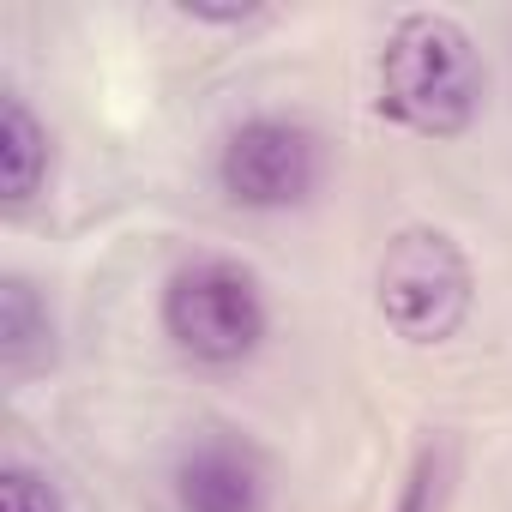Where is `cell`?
I'll return each instance as SVG.
<instances>
[{
    "instance_id": "3957f363",
    "label": "cell",
    "mask_w": 512,
    "mask_h": 512,
    "mask_svg": "<svg viewBox=\"0 0 512 512\" xmlns=\"http://www.w3.org/2000/svg\"><path fill=\"white\" fill-rule=\"evenodd\" d=\"M163 338L199 368H241L272 338V302L253 266L229 253H193L163 278L157 296Z\"/></svg>"
},
{
    "instance_id": "6da1fadb",
    "label": "cell",
    "mask_w": 512,
    "mask_h": 512,
    "mask_svg": "<svg viewBox=\"0 0 512 512\" xmlns=\"http://www.w3.org/2000/svg\"><path fill=\"white\" fill-rule=\"evenodd\" d=\"M488 103V61L464 19L416 7L398 13L374 55V109L416 139H464Z\"/></svg>"
},
{
    "instance_id": "9c48e42d",
    "label": "cell",
    "mask_w": 512,
    "mask_h": 512,
    "mask_svg": "<svg viewBox=\"0 0 512 512\" xmlns=\"http://www.w3.org/2000/svg\"><path fill=\"white\" fill-rule=\"evenodd\" d=\"M0 512H67V494L37 464H0Z\"/></svg>"
},
{
    "instance_id": "30bf717a",
    "label": "cell",
    "mask_w": 512,
    "mask_h": 512,
    "mask_svg": "<svg viewBox=\"0 0 512 512\" xmlns=\"http://www.w3.org/2000/svg\"><path fill=\"white\" fill-rule=\"evenodd\" d=\"M175 13L187 25H223V31H241V25L266 19V7H247V0H241V7H235V0H229V7H211V0H175Z\"/></svg>"
},
{
    "instance_id": "7a4b0ae2",
    "label": "cell",
    "mask_w": 512,
    "mask_h": 512,
    "mask_svg": "<svg viewBox=\"0 0 512 512\" xmlns=\"http://www.w3.org/2000/svg\"><path fill=\"white\" fill-rule=\"evenodd\" d=\"M374 314L410 350L452 344L476 314V266L452 229L404 223L380 247L374 266Z\"/></svg>"
},
{
    "instance_id": "8992f818",
    "label": "cell",
    "mask_w": 512,
    "mask_h": 512,
    "mask_svg": "<svg viewBox=\"0 0 512 512\" xmlns=\"http://www.w3.org/2000/svg\"><path fill=\"white\" fill-rule=\"evenodd\" d=\"M55 362V314H49V296L7 272L0 278V368L7 380H31Z\"/></svg>"
},
{
    "instance_id": "ba28073f",
    "label": "cell",
    "mask_w": 512,
    "mask_h": 512,
    "mask_svg": "<svg viewBox=\"0 0 512 512\" xmlns=\"http://www.w3.org/2000/svg\"><path fill=\"white\" fill-rule=\"evenodd\" d=\"M446 500H452V440L446 434H428L416 446L404 482H398L392 512H446Z\"/></svg>"
},
{
    "instance_id": "52a82bcc",
    "label": "cell",
    "mask_w": 512,
    "mask_h": 512,
    "mask_svg": "<svg viewBox=\"0 0 512 512\" xmlns=\"http://www.w3.org/2000/svg\"><path fill=\"white\" fill-rule=\"evenodd\" d=\"M49 181V127L19 91H0V193L13 205L37 199Z\"/></svg>"
},
{
    "instance_id": "277c9868",
    "label": "cell",
    "mask_w": 512,
    "mask_h": 512,
    "mask_svg": "<svg viewBox=\"0 0 512 512\" xmlns=\"http://www.w3.org/2000/svg\"><path fill=\"white\" fill-rule=\"evenodd\" d=\"M326 145L296 115H247L217 145V187L241 211H296L320 193Z\"/></svg>"
},
{
    "instance_id": "5b68a950",
    "label": "cell",
    "mask_w": 512,
    "mask_h": 512,
    "mask_svg": "<svg viewBox=\"0 0 512 512\" xmlns=\"http://www.w3.org/2000/svg\"><path fill=\"white\" fill-rule=\"evenodd\" d=\"M175 512H272V470L235 434H205L175 458Z\"/></svg>"
}]
</instances>
